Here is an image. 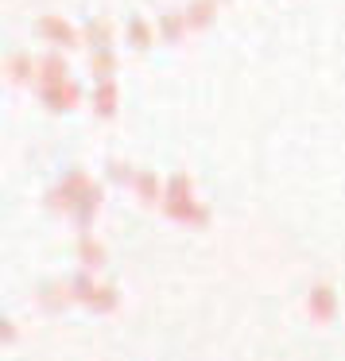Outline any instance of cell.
Here are the masks:
<instances>
[{
	"label": "cell",
	"instance_id": "9",
	"mask_svg": "<svg viewBox=\"0 0 345 361\" xmlns=\"http://www.w3.org/2000/svg\"><path fill=\"white\" fill-rule=\"evenodd\" d=\"M78 260H82V268H86V272H97V268L105 264V245L97 241V237L82 233L78 237Z\"/></svg>",
	"mask_w": 345,
	"mask_h": 361
},
{
	"label": "cell",
	"instance_id": "17",
	"mask_svg": "<svg viewBox=\"0 0 345 361\" xmlns=\"http://www.w3.org/2000/svg\"><path fill=\"white\" fill-rule=\"evenodd\" d=\"M128 43H132L136 51H148V47H151V27H148V20H140V16L128 20Z\"/></svg>",
	"mask_w": 345,
	"mask_h": 361
},
{
	"label": "cell",
	"instance_id": "12",
	"mask_svg": "<svg viewBox=\"0 0 345 361\" xmlns=\"http://www.w3.org/2000/svg\"><path fill=\"white\" fill-rule=\"evenodd\" d=\"M82 43H89L94 51H113V27H109V20H89L86 32H82Z\"/></svg>",
	"mask_w": 345,
	"mask_h": 361
},
{
	"label": "cell",
	"instance_id": "14",
	"mask_svg": "<svg viewBox=\"0 0 345 361\" xmlns=\"http://www.w3.org/2000/svg\"><path fill=\"white\" fill-rule=\"evenodd\" d=\"M86 307H89V311H97V314H109L113 307H117V288H109V283H97V291L86 299Z\"/></svg>",
	"mask_w": 345,
	"mask_h": 361
},
{
	"label": "cell",
	"instance_id": "13",
	"mask_svg": "<svg viewBox=\"0 0 345 361\" xmlns=\"http://www.w3.org/2000/svg\"><path fill=\"white\" fill-rule=\"evenodd\" d=\"M97 206H101V187H97V183H94V190H89V195L82 198V206H78V210L70 214V218L78 221L82 229H89V221L97 218Z\"/></svg>",
	"mask_w": 345,
	"mask_h": 361
},
{
	"label": "cell",
	"instance_id": "7",
	"mask_svg": "<svg viewBox=\"0 0 345 361\" xmlns=\"http://www.w3.org/2000/svg\"><path fill=\"white\" fill-rule=\"evenodd\" d=\"M70 74H66V59L58 55V51H51V55H39V71H35V82L43 86H58V82H66Z\"/></svg>",
	"mask_w": 345,
	"mask_h": 361
},
{
	"label": "cell",
	"instance_id": "15",
	"mask_svg": "<svg viewBox=\"0 0 345 361\" xmlns=\"http://www.w3.org/2000/svg\"><path fill=\"white\" fill-rule=\"evenodd\" d=\"M182 32H187V16H179V12H167V16L159 20V35H163V43H179Z\"/></svg>",
	"mask_w": 345,
	"mask_h": 361
},
{
	"label": "cell",
	"instance_id": "10",
	"mask_svg": "<svg viewBox=\"0 0 345 361\" xmlns=\"http://www.w3.org/2000/svg\"><path fill=\"white\" fill-rule=\"evenodd\" d=\"M35 71H39V63H35L32 55H12V59H4V74H8V82H32L35 78Z\"/></svg>",
	"mask_w": 345,
	"mask_h": 361
},
{
	"label": "cell",
	"instance_id": "1",
	"mask_svg": "<svg viewBox=\"0 0 345 361\" xmlns=\"http://www.w3.org/2000/svg\"><path fill=\"white\" fill-rule=\"evenodd\" d=\"M163 214L182 226H206L210 221V210L194 198V183H190L187 171H175L167 179V190H163Z\"/></svg>",
	"mask_w": 345,
	"mask_h": 361
},
{
	"label": "cell",
	"instance_id": "8",
	"mask_svg": "<svg viewBox=\"0 0 345 361\" xmlns=\"http://www.w3.org/2000/svg\"><path fill=\"white\" fill-rule=\"evenodd\" d=\"M94 113L101 121L117 117V82H113V78L97 82V90H94Z\"/></svg>",
	"mask_w": 345,
	"mask_h": 361
},
{
	"label": "cell",
	"instance_id": "6",
	"mask_svg": "<svg viewBox=\"0 0 345 361\" xmlns=\"http://www.w3.org/2000/svg\"><path fill=\"white\" fill-rule=\"evenodd\" d=\"M132 190H136V198H140L144 206H156V202H163V190H167V183L159 179L156 171H136V179H132Z\"/></svg>",
	"mask_w": 345,
	"mask_h": 361
},
{
	"label": "cell",
	"instance_id": "2",
	"mask_svg": "<svg viewBox=\"0 0 345 361\" xmlns=\"http://www.w3.org/2000/svg\"><path fill=\"white\" fill-rule=\"evenodd\" d=\"M89 190H94V179H89L86 171H70V175H63V183H58L55 190H51V206H55V210H70L74 214Z\"/></svg>",
	"mask_w": 345,
	"mask_h": 361
},
{
	"label": "cell",
	"instance_id": "5",
	"mask_svg": "<svg viewBox=\"0 0 345 361\" xmlns=\"http://www.w3.org/2000/svg\"><path fill=\"white\" fill-rule=\"evenodd\" d=\"M306 311H310L314 322H334L337 314V295L330 283H314L310 291H306Z\"/></svg>",
	"mask_w": 345,
	"mask_h": 361
},
{
	"label": "cell",
	"instance_id": "3",
	"mask_svg": "<svg viewBox=\"0 0 345 361\" xmlns=\"http://www.w3.org/2000/svg\"><path fill=\"white\" fill-rule=\"evenodd\" d=\"M35 32H39V39H47L51 47H58V51H70L82 43V32H74L70 20H63V16H39Z\"/></svg>",
	"mask_w": 345,
	"mask_h": 361
},
{
	"label": "cell",
	"instance_id": "11",
	"mask_svg": "<svg viewBox=\"0 0 345 361\" xmlns=\"http://www.w3.org/2000/svg\"><path fill=\"white\" fill-rule=\"evenodd\" d=\"M213 12H218V0H190V8L182 16H187V27L202 32V27L213 24Z\"/></svg>",
	"mask_w": 345,
	"mask_h": 361
},
{
	"label": "cell",
	"instance_id": "19",
	"mask_svg": "<svg viewBox=\"0 0 345 361\" xmlns=\"http://www.w3.org/2000/svg\"><path fill=\"white\" fill-rule=\"evenodd\" d=\"M0 338H4V342H12V338H16V326H12V322H8V319L0 322Z\"/></svg>",
	"mask_w": 345,
	"mask_h": 361
},
{
	"label": "cell",
	"instance_id": "18",
	"mask_svg": "<svg viewBox=\"0 0 345 361\" xmlns=\"http://www.w3.org/2000/svg\"><path fill=\"white\" fill-rule=\"evenodd\" d=\"M109 175L117 183H132L136 179V171H132V167H125V164H109Z\"/></svg>",
	"mask_w": 345,
	"mask_h": 361
},
{
	"label": "cell",
	"instance_id": "4",
	"mask_svg": "<svg viewBox=\"0 0 345 361\" xmlns=\"http://www.w3.org/2000/svg\"><path fill=\"white\" fill-rule=\"evenodd\" d=\"M39 102L47 105L51 113H66V109H74V105L82 102V90H78V82H58V86H43L39 90Z\"/></svg>",
	"mask_w": 345,
	"mask_h": 361
},
{
	"label": "cell",
	"instance_id": "16",
	"mask_svg": "<svg viewBox=\"0 0 345 361\" xmlns=\"http://www.w3.org/2000/svg\"><path fill=\"white\" fill-rule=\"evenodd\" d=\"M89 71H94L97 82L113 78V71H117V55H113V51H94V59H89Z\"/></svg>",
	"mask_w": 345,
	"mask_h": 361
}]
</instances>
